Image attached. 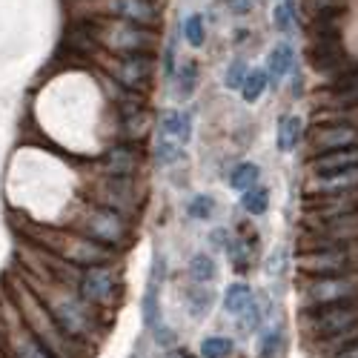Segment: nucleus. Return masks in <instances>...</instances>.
Here are the masks:
<instances>
[{
    "mask_svg": "<svg viewBox=\"0 0 358 358\" xmlns=\"http://www.w3.org/2000/svg\"><path fill=\"white\" fill-rule=\"evenodd\" d=\"M52 247L61 252V258H66L69 264H80V266H98V261L106 258L103 250H98L92 244V238H75V235H55L49 238Z\"/></svg>",
    "mask_w": 358,
    "mask_h": 358,
    "instance_id": "7",
    "label": "nucleus"
},
{
    "mask_svg": "<svg viewBox=\"0 0 358 358\" xmlns=\"http://www.w3.org/2000/svg\"><path fill=\"white\" fill-rule=\"evenodd\" d=\"M213 210H215V201L210 195H195L192 203H189V215L198 218V221H206L213 215Z\"/></svg>",
    "mask_w": 358,
    "mask_h": 358,
    "instance_id": "34",
    "label": "nucleus"
},
{
    "mask_svg": "<svg viewBox=\"0 0 358 358\" xmlns=\"http://www.w3.org/2000/svg\"><path fill=\"white\" fill-rule=\"evenodd\" d=\"M17 304L23 310L26 324H29V336H32L52 358H72V350L66 347L69 336H64L61 330H57L55 318L43 313L41 301H38L32 292H17Z\"/></svg>",
    "mask_w": 358,
    "mask_h": 358,
    "instance_id": "1",
    "label": "nucleus"
},
{
    "mask_svg": "<svg viewBox=\"0 0 358 358\" xmlns=\"http://www.w3.org/2000/svg\"><path fill=\"white\" fill-rule=\"evenodd\" d=\"M250 301H252V289L247 284H241V281L229 284V289L224 292V310L229 315H241L250 307Z\"/></svg>",
    "mask_w": 358,
    "mask_h": 358,
    "instance_id": "20",
    "label": "nucleus"
},
{
    "mask_svg": "<svg viewBox=\"0 0 358 358\" xmlns=\"http://www.w3.org/2000/svg\"><path fill=\"white\" fill-rule=\"evenodd\" d=\"M298 266L310 275H318V278H327V275H341L347 266H350V250L347 247H333L327 244L321 250H313V252H304L298 258Z\"/></svg>",
    "mask_w": 358,
    "mask_h": 358,
    "instance_id": "5",
    "label": "nucleus"
},
{
    "mask_svg": "<svg viewBox=\"0 0 358 358\" xmlns=\"http://www.w3.org/2000/svg\"><path fill=\"white\" fill-rule=\"evenodd\" d=\"M241 206H244L250 215H264V213H266V206H270V192H266L264 187H252V189L244 192Z\"/></svg>",
    "mask_w": 358,
    "mask_h": 358,
    "instance_id": "28",
    "label": "nucleus"
},
{
    "mask_svg": "<svg viewBox=\"0 0 358 358\" xmlns=\"http://www.w3.org/2000/svg\"><path fill=\"white\" fill-rule=\"evenodd\" d=\"M166 358H192V355H189V352H181V350H175V352H169Z\"/></svg>",
    "mask_w": 358,
    "mask_h": 358,
    "instance_id": "41",
    "label": "nucleus"
},
{
    "mask_svg": "<svg viewBox=\"0 0 358 358\" xmlns=\"http://www.w3.org/2000/svg\"><path fill=\"white\" fill-rule=\"evenodd\" d=\"M292 64H295L292 46H289V43H275L273 52H270V57H266V75L275 78V80H281V78L292 69Z\"/></svg>",
    "mask_w": 358,
    "mask_h": 358,
    "instance_id": "18",
    "label": "nucleus"
},
{
    "mask_svg": "<svg viewBox=\"0 0 358 358\" xmlns=\"http://www.w3.org/2000/svg\"><path fill=\"white\" fill-rule=\"evenodd\" d=\"M138 164H141V155L135 152L132 146H112V149H106L103 158H101L103 172L109 178H124V181H129V178L135 175Z\"/></svg>",
    "mask_w": 358,
    "mask_h": 358,
    "instance_id": "10",
    "label": "nucleus"
},
{
    "mask_svg": "<svg viewBox=\"0 0 358 358\" xmlns=\"http://www.w3.org/2000/svg\"><path fill=\"white\" fill-rule=\"evenodd\" d=\"M258 175H261V169L255 164H238L232 169V175H229V187L247 192V189H252L258 184Z\"/></svg>",
    "mask_w": 358,
    "mask_h": 358,
    "instance_id": "24",
    "label": "nucleus"
},
{
    "mask_svg": "<svg viewBox=\"0 0 358 358\" xmlns=\"http://www.w3.org/2000/svg\"><path fill=\"white\" fill-rule=\"evenodd\" d=\"M69 46H75L78 52H92L95 49V29L92 26H75L69 32Z\"/></svg>",
    "mask_w": 358,
    "mask_h": 358,
    "instance_id": "29",
    "label": "nucleus"
},
{
    "mask_svg": "<svg viewBox=\"0 0 358 358\" xmlns=\"http://www.w3.org/2000/svg\"><path fill=\"white\" fill-rule=\"evenodd\" d=\"M158 135H166V138H175L187 143L192 138V115L189 112H164L161 121H158Z\"/></svg>",
    "mask_w": 358,
    "mask_h": 358,
    "instance_id": "16",
    "label": "nucleus"
},
{
    "mask_svg": "<svg viewBox=\"0 0 358 358\" xmlns=\"http://www.w3.org/2000/svg\"><path fill=\"white\" fill-rule=\"evenodd\" d=\"M355 281L347 278V275H327V278H318L310 284L307 289V298L315 304V307H324V304H338V301H352L355 298Z\"/></svg>",
    "mask_w": 358,
    "mask_h": 358,
    "instance_id": "6",
    "label": "nucleus"
},
{
    "mask_svg": "<svg viewBox=\"0 0 358 358\" xmlns=\"http://www.w3.org/2000/svg\"><path fill=\"white\" fill-rule=\"evenodd\" d=\"M181 155H184V143H181V141L166 138V135H158V149H155V158H158V164L169 166V164H175L178 158H181Z\"/></svg>",
    "mask_w": 358,
    "mask_h": 358,
    "instance_id": "27",
    "label": "nucleus"
},
{
    "mask_svg": "<svg viewBox=\"0 0 358 358\" xmlns=\"http://www.w3.org/2000/svg\"><path fill=\"white\" fill-rule=\"evenodd\" d=\"M273 23L284 35L295 32V6H292V0H278L275 9H273Z\"/></svg>",
    "mask_w": 358,
    "mask_h": 358,
    "instance_id": "26",
    "label": "nucleus"
},
{
    "mask_svg": "<svg viewBox=\"0 0 358 358\" xmlns=\"http://www.w3.org/2000/svg\"><path fill=\"white\" fill-rule=\"evenodd\" d=\"M210 307H213V289H195L192 292V313L203 315Z\"/></svg>",
    "mask_w": 358,
    "mask_h": 358,
    "instance_id": "36",
    "label": "nucleus"
},
{
    "mask_svg": "<svg viewBox=\"0 0 358 358\" xmlns=\"http://www.w3.org/2000/svg\"><path fill=\"white\" fill-rule=\"evenodd\" d=\"M80 298L89 304H109L115 298V273L109 266H86L80 275Z\"/></svg>",
    "mask_w": 358,
    "mask_h": 358,
    "instance_id": "8",
    "label": "nucleus"
},
{
    "mask_svg": "<svg viewBox=\"0 0 358 358\" xmlns=\"http://www.w3.org/2000/svg\"><path fill=\"white\" fill-rule=\"evenodd\" d=\"M52 318L57 324V330H61L64 336H69V338L86 336L89 333V324H92V321H89V315L83 313V307L75 304V301H57L52 307Z\"/></svg>",
    "mask_w": 358,
    "mask_h": 358,
    "instance_id": "9",
    "label": "nucleus"
},
{
    "mask_svg": "<svg viewBox=\"0 0 358 358\" xmlns=\"http://www.w3.org/2000/svg\"><path fill=\"white\" fill-rule=\"evenodd\" d=\"M301 129H304V124H301L298 115H289L278 124V149L281 152H292V149L298 146V141H301Z\"/></svg>",
    "mask_w": 358,
    "mask_h": 358,
    "instance_id": "21",
    "label": "nucleus"
},
{
    "mask_svg": "<svg viewBox=\"0 0 358 358\" xmlns=\"http://www.w3.org/2000/svg\"><path fill=\"white\" fill-rule=\"evenodd\" d=\"M189 275H192L195 284H210V281H215V275H218V266H215V261L206 255V252H198V255L189 261Z\"/></svg>",
    "mask_w": 358,
    "mask_h": 358,
    "instance_id": "22",
    "label": "nucleus"
},
{
    "mask_svg": "<svg viewBox=\"0 0 358 358\" xmlns=\"http://www.w3.org/2000/svg\"><path fill=\"white\" fill-rule=\"evenodd\" d=\"M195 86H198V66H195V61H184L175 72V98L189 101Z\"/></svg>",
    "mask_w": 358,
    "mask_h": 358,
    "instance_id": "19",
    "label": "nucleus"
},
{
    "mask_svg": "<svg viewBox=\"0 0 358 358\" xmlns=\"http://www.w3.org/2000/svg\"><path fill=\"white\" fill-rule=\"evenodd\" d=\"M275 350H278V333H266L264 347H261V355H264V358H273Z\"/></svg>",
    "mask_w": 358,
    "mask_h": 358,
    "instance_id": "38",
    "label": "nucleus"
},
{
    "mask_svg": "<svg viewBox=\"0 0 358 358\" xmlns=\"http://www.w3.org/2000/svg\"><path fill=\"white\" fill-rule=\"evenodd\" d=\"M184 38H187V43L195 46V49L203 46V38H206V35H203V17H201L198 12L184 20Z\"/></svg>",
    "mask_w": 358,
    "mask_h": 358,
    "instance_id": "31",
    "label": "nucleus"
},
{
    "mask_svg": "<svg viewBox=\"0 0 358 358\" xmlns=\"http://www.w3.org/2000/svg\"><path fill=\"white\" fill-rule=\"evenodd\" d=\"M247 66H244V61H232V66L227 69V89H241V83H244V78H247Z\"/></svg>",
    "mask_w": 358,
    "mask_h": 358,
    "instance_id": "35",
    "label": "nucleus"
},
{
    "mask_svg": "<svg viewBox=\"0 0 358 358\" xmlns=\"http://www.w3.org/2000/svg\"><path fill=\"white\" fill-rule=\"evenodd\" d=\"M98 38L115 49V52H124V55H149L152 49V29L149 26H135L127 20H109L98 29Z\"/></svg>",
    "mask_w": 358,
    "mask_h": 358,
    "instance_id": "2",
    "label": "nucleus"
},
{
    "mask_svg": "<svg viewBox=\"0 0 358 358\" xmlns=\"http://www.w3.org/2000/svg\"><path fill=\"white\" fill-rule=\"evenodd\" d=\"M338 358H358V347H352V350H344Z\"/></svg>",
    "mask_w": 358,
    "mask_h": 358,
    "instance_id": "40",
    "label": "nucleus"
},
{
    "mask_svg": "<svg viewBox=\"0 0 358 358\" xmlns=\"http://www.w3.org/2000/svg\"><path fill=\"white\" fill-rule=\"evenodd\" d=\"M227 255L232 258L235 270H241V273H244L247 266H250V244H247V241H229Z\"/></svg>",
    "mask_w": 358,
    "mask_h": 358,
    "instance_id": "33",
    "label": "nucleus"
},
{
    "mask_svg": "<svg viewBox=\"0 0 358 358\" xmlns=\"http://www.w3.org/2000/svg\"><path fill=\"white\" fill-rule=\"evenodd\" d=\"M310 57H313L315 69L330 72V69H338L344 64V49L336 38H315V46H313Z\"/></svg>",
    "mask_w": 358,
    "mask_h": 358,
    "instance_id": "15",
    "label": "nucleus"
},
{
    "mask_svg": "<svg viewBox=\"0 0 358 358\" xmlns=\"http://www.w3.org/2000/svg\"><path fill=\"white\" fill-rule=\"evenodd\" d=\"M358 324V304L355 301H338V304H324L313 313V333L315 336H344Z\"/></svg>",
    "mask_w": 358,
    "mask_h": 358,
    "instance_id": "3",
    "label": "nucleus"
},
{
    "mask_svg": "<svg viewBox=\"0 0 358 358\" xmlns=\"http://www.w3.org/2000/svg\"><path fill=\"white\" fill-rule=\"evenodd\" d=\"M255 3H258V0H227L229 12H235V15H247V12H252Z\"/></svg>",
    "mask_w": 358,
    "mask_h": 358,
    "instance_id": "37",
    "label": "nucleus"
},
{
    "mask_svg": "<svg viewBox=\"0 0 358 358\" xmlns=\"http://www.w3.org/2000/svg\"><path fill=\"white\" fill-rule=\"evenodd\" d=\"M347 146H358V129L338 124V127H324L315 135V149L318 152H336V149H347Z\"/></svg>",
    "mask_w": 358,
    "mask_h": 358,
    "instance_id": "13",
    "label": "nucleus"
},
{
    "mask_svg": "<svg viewBox=\"0 0 358 358\" xmlns=\"http://www.w3.org/2000/svg\"><path fill=\"white\" fill-rule=\"evenodd\" d=\"M358 166V146H347V149H336V152H324L313 161L315 175H336L344 169Z\"/></svg>",
    "mask_w": 358,
    "mask_h": 358,
    "instance_id": "14",
    "label": "nucleus"
},
{
    "mask_svg": "<svg viewBox=\"0 0 358 358\" xmlns=\"http://www.w3.org/2000/svg\"><path fill=\"white\" fill-rule=\"evenodd\" d=\"M109 12L117 20H127L135 26H149L158 17V6L152 0H109Z\"/></svg>",
    "mask_w": 358,
    "mask_h": 358,
    "instance_id": "11",
    "label": "nucleus"
},
{
    "mask_svg": "<svg viewBox=\"0 0 358 358\" xmlns=\"http://www.w3.org/2000/svg\"><path fill=\"white\" fill-rule=\"evenodd\" d=\"M315 189L327 192V195H330V192H352V189H358V166L336 172V175H318Z\"/></svg>",
    "mask_w": 358,
    "mask_h": 358,
    "instance_id": "17",
    "label": "nucleus"
},
{
    "mask_svg": "<svg viewBox=\"0 0 358 358\" xmlns=\"http://www.w3.org/2000/svg\"><path fill=\"white\" fill-rule=\"evenodd\" d=\"M124 127L129 129V135H132V138H143V135H146V127H149V117H146V112H143V109H129V112H127Z\"/></svg>",
    "mask_w": 358,
    "mask_h": 358,
    "instance_id": "32",
    "label": "nucleus"
},
{
    "mask_svg": "<svg viewBox=\"0 0 358 358\" xmlns=\"http://www.w3.org/2000/svg\"><path fill=\"white\" fill-rule=\"evenodd\" d=\"M12 350H15V358H52L32 336H26V333L12 338Z\"/></svg>",
    "mask_w": 358,
    "mask_h": 358,
    "instance_id": "25",
    "label": "nucleus"
},
{
    "mask_svg": "<svg viewBox=\"0 0 358 358\" xmlns=\"http://www.w3.org/2000/svg\"><path fill=\"white\" fill-rule=\"evenodd\" d=\"M232 352V341L224 338V336H210V338H203L201 344V355L203 358H224Z\"/></svg>",
    "mask_w": 358,
    "mask_h": 358,
    "instance_id": "30",
    "label": "nucleus"
},
{
    "mask_svg": "<svg viewBox=\"0 0 358 358\" xmlns=\"http://www.w3.org/2000/svg\"><path fill=\"white\" fill-rule=\"evenodd\" d=\"M284 255H287V250H278V255L270 258V266H266V273H270V275H278V273L284 270Z\"/></svg>",
    "mask_w": 358,
    "mask_h": 358,
    "instance_id": "39",
    "label": "nucleus"
},
{
    "mask_svg": "<svg viewBox=\"0 0 358 358\" xmlns=\"http://www.w3.org/2000/svg\"><path fill=\"white\" fill-rule=\"evenodd\" d=\"M115 75L127 89H138L149 80V75H152V57L149 55H127V57H121Z\"/></svg>",
    "mask_w": 358,
    "mask_h": 358,
    "instance_id": "12",
    "label": "nucleus"
},
{
    "mask_svg": "<svg viewBox=\"0 0 358 358\" xmlns=\"http://www.w3.org/2000/svg\"><path fill=\"white\" fill-rule=\"evenodd\" d=\"M266 80H270V75H266L264 69H252V72H247V78H244V83H241V98H244L247 103H255V101L264 95V89L270 86Z\"/></svg>",
    "mask_w": 358,
    "mask_h": 358,
    "instance_id": "23",
    "label": "nucleus"
},
{
    "mask_svg": "<svg viewBox=\"0 0 358 358\" xmlns=\"http://www.w3.org/2000/svg\"><path fill=\"white\" fill-rule=\"evenodd\" d=\"M83 227H86L92 241H101L109 247H117L127 238V224H124L121 213L109 210V206H95V210H89L83 218Z\"/></svg>",
    "mask_w": 358,
    "mask_h": 358,
    "instance_id": "4",
    "label": "nucleus"
}]
</instances>
